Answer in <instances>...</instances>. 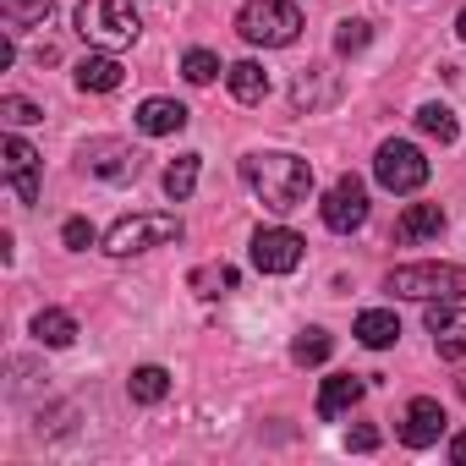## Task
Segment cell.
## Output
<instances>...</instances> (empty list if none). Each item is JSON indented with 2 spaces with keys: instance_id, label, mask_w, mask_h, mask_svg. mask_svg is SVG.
I'll list each match as a JSON object with an SVG mask.
<instances>
[{
  "instance_id": "obj_1",
  "label": "cell",
  "mask_w": 466,
  "mask_h": 466,
  "mask_svg": "<svg viewBox=\"0 0 466 466\" xmlns=\"http://www.w3.org/2000/svg\"><path fill=\"white\" fill-rule=\"evenodd\" d=\"M242 181L258 192L264 208L291 214V208H302L308 192H313V165H308L302 154H248V159H242Z\"/></svg>"
},
{
  "instance_id": "obj_2",
  "label": "cell",
  "mask_w": 466,
  "mask_h": 466,
  "mask_svg": "<svg viewBox=\"0 0 466 466\" xmlns=\"http://www.w3.org/2000/svg\"><path fill=\"white\" fill-rule=\"evenodd\" d=\"M77 34L94 50H121V45H137L143 23L132 12V0H77Z\"/></svg>"
},
{
  "instance_id": "obj_3",
  "label": "cell",
  "mask_w": 466,
  "mask_h": 466,
  "mask_svg": "<svg viewBox=\"0 0 466 466\" xmlns=\"http://www.w3.org/2000/svg\"><path fill=\"white\" fill-rule=\"evenodd\" d=\"M384 291L411 297V302H461L466 297V269L461 264H400V269H390Z\"/></svg>"
},
{
  "instance_id": "obj_4",
  "label": "cell",
  "mask_w": 466,
  "mask_h": 466,
  "mask_svg": "<svg viewBox=\"0 0 466 466\" xmlns=\"http://www.w3.org/2000/svg\"><path fill=\"white\" fill-rule=\"evenodd\" d=\"M237 34H242L248 45L286 50V45H297V34H302V12L291 6V0H248V6L237 12Z\"/></svg>"
},
{
  "instance_id": "obj_5",
  "label": "cell",
  "mask_w": 466,
  "mask_h": 466,
  "mask_svg": "<svg viewBox=\"0 0 466 466\" xmlns=\"http://www.w3.org/2000/svg\"><path fill=\"white\" fill-rule=\"evenodd\" d=\"M181 242V219L176 214H127L105 230V253L110 258H137L148 248H170Z\"/></svg>"
},
{
  "instance_id": "obj_6",
  "label": "cell",
  "mask_w": 466,
  "mask_h": 466,
  "mask_svg": "<svg viewBox=\"0 0 466 466\" xmlns=\"http://www.w3.org/2000/svg\"><path fill=\"white\" fill-rule=\"evenodd\" d=\"M373 176H379V187H390V192H417V187L428 181V159H422L417 143L390 137V143L379 148V159H373Z\"/></svg>"
},
{
  "instance_id": "obj_7",
  "label": "cell",
  "mask_w": 466,
  "mask_h": 466,
  "mask_svg": "<svg viewBox=\"0 0 466 466\" xmlns=\"http://www.w3.org/2000/svg\"><path fill=\"white\" fill-rule=\"evenodd\" d=\"M319 214H324V225H329V230L351 237V230H362V225H368V187H362L357 176H340V181L324 192Z\"/></svg>"
},
{
  "instance_id": "obj_8",
  "label": "cell",
  "mask_w": 466,
  "mask_h": 466,
  "mask_svg": "<svg viewBox=\"0 0 466 466\" xmlns=\"http://www.w3.org/2000/svg\"><path fill=\"white\" fill-rule=\"evenodd\" d=\"M0 176H6V187H12L17 203H39V154L17 132L0 143Z\"/></svg>"
},
{
  "instance_id": "obj_9",
  "label": "cell",
  "mask_w": 466,
  "mask_h": 466,
  "mask_svg": "<svg viewBox=\"0 0 466 466\" xmlns=\"http://www.w3.org/2000/svg\"><path fill=\"white\" fill-rule=\"evenodd\" d=\"M302 237L297 230H286V225H269V230H258L253 237V264L264 269V275H291L297 264H302Z\"/></svg>"
},
{
  "instance_id": "obj_10",
  "label": "cell",
  "mask_w": 466,
  "mask_h": 466,
  "mask_svg": "<svg viewBox=\"0 0 466 466\" xmlns=\"http://www.w3.org/2000/svg\"><path fill=\"white\" fill-rule=\"evenodd\" d=\"M83 165L99 176V181H132L137 176V148L132 143H116V137H94L83 148Z\"/></svg>"
},
{
  "instance_id": "obj_11",
  "label": "cell",
  "mask_w": 466,
  "mask_h": 466,
  "mask_svg": "<svg viewBox=\"0 0 466 466\" xmlns=\"http://www.w3.org/2000/svg\"><path fill=\"white\" fill-rule=\"evenodd\" d=\"M428 335L439 346V357H466V308L455 302H428Z\"/></svg>"
},
{
  "instance_id": "obj_12",
  "label": "cell",
  "mask_w": 466,
  "mask_h": 466,
  "mask_svg": "<svg viewBox=\"0 0 466 466\" xmlns=\"http://www.w3.org/2000/svg\"><path fill=\"white\" fill-rule=\"evenodd\" d=\"M444 230V208L439 203H406L400 208V219H395V242L400 248H422V242H433Z\"/></svg>"
},
{
  "instance_id": "obj_13",
  "label": "cell",
  "mask_w": 466,
  "mask_h": 466,
  "mask_svg": "<svg viewBox=\"0 0 466 466\" xmlns=\"http://www.w3.org/2000/svg\"><path fill=\"white\" fill-rule=\"evenodd\" d=\"M444 422H450V417H444V406L422 395V400H411V406H406V422H400V439H406L411 450H428V444H439V433H444Z\"/></svg>"
},
{
  "instance_id": "obj_14",
  "label": "cell",
  "mask_w": 466,
  "mask_h": 466,
  "mask_svg": "<svg viewBox=\"0 0 466 466\" xmlns=\"http://www.w3.org/2000/svg\"><path fill=\"white\" fill-rule=\"evenodd\" d=\"M181 127H187V105H176V99H143L137 105V132L143 137H170Z\"/></svg>"
},
{
  "instance_id": "obj_15",
  "label": "cell",
  "mask_w": 466,
  "mask_h": 466,
  "mask_svg": "<svg viewBox=\"0 0 466 466\" xmlns=\"http://www.w3.org/2000/svg\"><path fill=\"white\" fill-rule=\"evenodd\" d=\"M362 390H368V384H362L357 373H335V379H324V390H319V417H324V422L346 417V411L362 400Z\"/></svg>"
},
{
  "instance_id": "obj_16",
  "label": "cell",
  "mask_w": 466,
  "mask_h": 466,
  "mask_svg": "<svg viewBox=\"0 0 466 466\" xmlns=\"http://www.w3.org/2000/svg\"><path fill=\"white\" fill-rule=\"evenodd\" d=\"M77 88H83V94H110V88H121V61H116L110 50L83 56V61H77Z\"/></svg>"
},
{
  "instance_id": "obj_17",
  "label": "cell",
  "mask_w": 466,
  "mask_h": 466,
  "mask_svg": "<svg viewBox=\"0 0 466 466\" xmlns=\"http://www.w3.org/2000/svg\"><path fill=\"white\" fill-rule=\"evenodd\" d=\"M225 83H230V94H237L242 105H264V99H269V72H264L258 61H237V66H225Z\"/></svg>"
},
{
  "instance_id": "obj_18",
  "label": "cell",
  "mask_w": 466,
  "mask_h": 466,
  "mask_svg": "<svg viewBox=\"0 0 466 466\" xmlns=\"http://www.w3.org/2000/svg\"><path fill=\"white\" fill-rule=\"evenodd\" d=\"M34 340L50 346V351H61V346L77 340V319L66 308H45V313H34Z\"/></svg>"
},
{
  "instance_id": "obj_19",
  "label": "cell",
  "mask_w": 466,
  "mask_h": 466,
  "mask_svg": "<svg viewBox=\"0 0 466 466\" xmlns=\"http://www.w3.org/2000/svg\"><path fill=\"white\" fill-rule=\"evenodd\" d=\"M357 340H362L368 351H384V346L400 340V319H395L390 308H368V313L357 319Z\"/></svg>"
},
{
  "instance_id": "obj_20",
  "label": "cell",
  "mask_w": 466,
  "mask_h": 466,
  "mask_svg": "<svg viewBox=\"0 0 466 466\" xmlns=\"http://www.w3.org/2000/svg\"><path fill=\"white\" fill-rule=\"evenodd\" d=\"M127 395H132L137 406H159V400L170 395V373H165L159 362H148V368H132V379H127Z\"/></svg>"
},
{
  "instance_id": "obj_21",
  "label": "cell",
  "mask_w": 466,
  "mask_h": 466,
  "mask_svg": "<svg viewBox=\"0 0 466 466\" xmlns=\"http://www.w3.org/2000/svg\"><path fill=\"white\" fill-rule=\"evenodd\" d=\"M198 154H181V159H170V170H165V198L170 203H187L192 198V187H198Z\"/></svg>"
},
{
  "instance_id": "obj_22",
  "label": "cell",
  "mask_w": 466,
  "mask_h": 466,
  "mask_svg": "<svg viewBox=\"0 0 466 466\" xmlns=\"http://www.w3.org/2000/svg\"><path fill=\"white\" fill-rule=\"evenodd\" d=\"M291 99H297L302 110H313V105H324V99H335V83H329V72H324V66H308V72L297 77V88H291Z\"/></svg>"
},
{
  "instance_id": "obj_23",
  "label": "cell",
  "mask_w": 466,
  "mask_h": 466,
  "mask_svg": "<svg viewBox=\"0 0 466 466\" xmlns=\"http://www.w3.org/2000/svg\"><path fill=\"white\" fill-rule=\"evenodd\" d=\"M329 351H335L329 329H302V335L291 340V362H302V368H319V362H329Z\"/></svg>"
},
{
  "instance_id": "obj_24",
  "label": "cell",
  "mask_w": 466,
  "mask_h": 466,
  "mask_svg": "<svg viewBox=\"0 0 466 466\" xmlns=\"http://www.w3.org/2000/svg\"><path fill=\"white\" fill-rule=\"evenodd\" d=\"M187 286L198 297H225V291H237V269H230V264H208V269H192Z\"/></svg>"
},
{
  "instance_id": "obj_25",
  "label": "cell",
  "mask_w": 466,
  "mask_h": 466,
  "mask_svg": "<svg viewBox=\"0 0 466 466\" xmlns=\"http://www.w3.org/2000/svg\"><path fill=\"white\" fill-rule=\"evenodd\" d=\"M417 127H422L428 137H439V143H455V132H461L450 105H422V110H417Z\"/></svg>"
},
{
  "instance_id": "obj_26",
  "label": "cell",
  "mask_w": 466,
  "mask_h": 466,
  "mask_svg": "<svg viewBox=\"0 0 466 466\" xmlns=\"http://www.w3.org/2000/svg\"><path fill=\"white\" fill-rule=\"evenodd\" d=\"M219 72H225V66H219V56H208V50H187V56H181V77L198 83V88H208Z\"/></svg>"
},
{
  "instance_id": "obj_27",
  "label": "cell",
  "mask_w": 466,
  "mask_h": 466,
  "mask_svg": "<svg viewBox=\"0 0 466 466\" xmlns=\"http://www.w3.org/2000/svg\"><path fill=\"white\" fill-rule=\"evenodd\" d=\"M56 0H0V12H6L12 23H45Z\"/></svg>"
},
{
  "instance_id": "obj_28",
  "label": "cell",
  "mask_w": 466,
  "mask_h": 466,
  "mask_svg": "<svg viewBox=\"0 0 466 466\" xmlns=\"http://www.w3.org/2000/svg\"><path fill=\"white\" fill-rule=\"evenodd\" d=\"M0 116H6L12 127H34V121H45V110H39L34 99H17V94H12V99H0Z\"/></svg>"
},
{
  "instance_id": "obj_29",
  "label": "cell",
  "mask_w": 466,
  "mask_h": 466,
  "mask_svg": "<svg viewBox=\"0 0 466 466\" xmlns=\"http://www.w3.org/2000/svg\"><path fill=\"white\" fill-rule=\"evenodd\" d=\"M368 23H340V34H335V50L340 56H357V50H368Z\"/></svg>"
},
{
  "instance_id": "obj_30",
  "label": "cell",
  "mask_w": 466,
  "mask_h": 466,
  "mask_svg": "<svg viewBox=\"0 0 466 466\" xmlns=\"http://www.w3.org/2000/svg\"><path fill=\"white\" fill-rule=\"evenodd\" d=\"M61 242H66L72 253H88V248H94V225H88V219H66V225H61Z\"/></svg>"
},
{
  "instance_id": "obj_31",
  "label": "cell",
  "mask_w": 466,
  "mask_h": 466,
  "mask_svg": "<svg viewBox=\"0 0 466 466\" xmlns=\"http://www.w3.org/2000/svg\"><path fill=\"white\" fill-rule=\"evenodd\" d=\"M346 444L368 455V450H379V428H351V433H346Z\"/></svg>"
},
{
  "instance_id": "obj_32",
  "label": "cell",
  "mask_w": 466,
  "mask_h": 466,
  "mask_svg": "<svg viewBox=\"0 0 466 466\" xmlns=\"http://www.w3.org/2000/svg\"><path fill=\"white\" fill-rule=\"evenodd\" d=\"M450 461H455V466H466V433H455V444H450Z\"/></svg>"
},
{
  "instance_id": "obj_33",
  "label": "cell",
  "mask_w": 466,
  "mask_h": 466,
  "mask_svg": "<svg viewBox=\"0 0 466 466\" xmlns=\"http://www.w3.org/2000/svg\"><path fill=\"white\" fill-rule=\"evenodd\" d=\"M455 34H461V39H466V6H461V17H455Z\"/></svg>"
}]
</instances>
